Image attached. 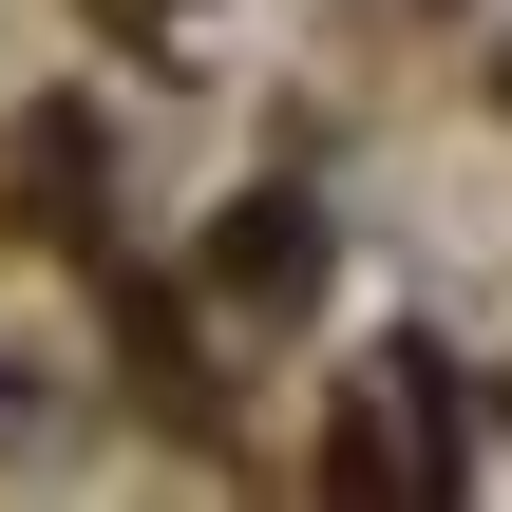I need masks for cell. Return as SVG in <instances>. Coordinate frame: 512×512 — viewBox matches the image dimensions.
Instances as JSON below:
<instances>
[{
  "mask_svg": "<svg viewBox=\"0 0 512 512\" xmlns=\"http://www.w3.org/2000/svg\"><path fill=\"white\" fill-rule=\"evenodd\" d=\"M209 266H228V304H304V285H323V209H304V190H247Z\"/></svg>",
  "mask_w": 512,
  "mask_h": 512,
  "instance_id": "cell-1",
  "label": "cell"
}]
</instances>
